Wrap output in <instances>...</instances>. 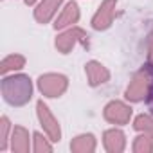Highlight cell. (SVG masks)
I'll list each match as a JSON object with an SVG mask.
<instances>
[{"mask_svg":"<svg viewBox=\"0 0 153 153\" xmlns=\"http://www.w3.org/2000/svg\"><path fill=\"white\" fill-rule=\"evenodd\" d=\"M68 87V79L63 74H43L38 79V88L47 97H59Z\"/></svg>","mask_w":153,"mask_h":153,"instance_id":"obj_4","label":"cell"},{"mask_svg":"<svg viewBox=\"0 0 153 153\" xmlns=\"http://www.w3.org/2000/svg\"><path fill=\"white\" fill-rule=\"evenodd\" d=\"M11 149L16 153H27L29 151V131L24 126H15L11 135Z\"/></svg>","mask_w":153,"mask_h":153,"instance_id":"obj_12","label":"cell"},{"mask_svg":"<svg viewBox=\"0 0 153 153\" xmlns=\"http://www.w3.org/2000/svg\"><path fill=\"white\" fill-rule=\"evenodd\" d=\"M115 6H117V0H103V4L99 6L97 13L92 18V27L97 31L108 29L115 16Z\"/></svg>","mask_w":153,"mask_h":153,"instance_id":"obj_6","label":"cell"},{"mask_svg":"<svg viewBox=\"0 0 153 153\" xmlns=\"http://www.w3.org/2000/svg\"><path fill=\"white\" fill-rule=\"evenodd\" d=\"M85 72H87V78H88V83L92 87H97V85H103L110 79V72L106 70V67H103L99 61H88L85 65Z\"/></svg>","mask_w":153,"mask_h":153,"instance_id":"obj_8","label":"cell"},{"mask_svg":"<svg viewBox=\"0 0 153 153\" xmlns=\"http://www.w3.org/2000/svg\"><path fill=\"white\" fill-rule=\"evenodd\" d=\"M78 20H79L78 4H76V2H68V4L65 6V9L61 11V15L58 16V20H56V24H54V29H63V27L74 25Z\"/></svg>","mask_w":153,"mask_h":153,"instance_id":"obj_11","label":"cell"},{"mask_svg":"<svg viewBox=\"0 0 153 153\" xmlns=\"http://www.w3.org/2000/svg\"><path fill=\"white\" fill-rule=\"evenodd\" d=\"M34 2H36V0H25V4H27V6H33Z\"/></svg>","mask_w":153,"mask_h":153,"instance_id":"obj_20","label":"cell"},{"mask_svg":"<svg viewBox=\"0 0 153 153\" xmlns=\"http://www.w3.org/2000/svg\"><path fill=\"white\" fill-rule=\"evenodd\" d=\"M149 87H151V76L148 70H139L135 76H133V79L130 81L128 88H126V99L128 101H142L148 92H149Z\"/></svg>","mask_w":153,"mask_h":153,"instance_id":"obj_3","label":"cell"},{"mask_svg":"<svg viewBox=\"0 0 153 153\" xmlns=\"http://www.w3.org/2000/svg\"><path fill=\"white\" fill-rule=\"evenodd\" d=\"M25 65V58L20 56V54H11V56H6L0 63V72L2 74H7L11 70H20L22 67Z\"/></svg>","mask_w":153,"mask_h":153,"instance_id":"obj_14","label":"cell"},{"mask_svg":"<svg viewBox=\"0 0 153 153\" xmlns=\"http://www.w3.org/2000/svg\"><path fill=\"white\" fill-rule=\"evenodd\" d=\"M9 130H11V124H9V119L4 115L0 119V149L6 151L7 149V140H9Z\"/></svg>","mask_w":153,"mask_h":153,"instance_id":"obj_17","label":"cell"},{"mask_svg":"<svg viewBox=\"0 0 153 153\" xmlns=\"http://www.w3.org/2000/svg\"><path fill=\"white\" fill-rule=\"evenodd\" d=\"M105 119L112 124H126L131 117V108L121 101H110L105 106Z\"/></svg>","mask_w":153,"mask_h":153,"instance_id":"obj_7","label":"cell"},{"mask_svg":"<svg viewBox=\"0 0 153 153\" xmlns=\"http://www.w3.org/2000/svg\"><path fill=\"white\" fill-rule=\"evenodd\" d=\"M2 96L6 103L13 106H24L33 97V83L29 76L16 74V76H6L2 79Z\"/></svg>","mask_w":153,"mask_h":153,"instance_id":"obj_1","label":"cell"},{"mask_svg":"<svg viewBox=\"0 0 153 153\" xmlns=\"http://www.w3.org/2000/svg\"><path fill=\"white\" fill-rule=\"evenodd\" d=\"M78 43L81 45H88V36L83 29L79 27H70L67 31H63L58 38H56V49L61 52V54H68Z\"/></svg>","mask_w":153,"mask_h":153,"instance_id":"obj_2","label":"cell"},{"mask_svg":"<svg viewBox=\"0 0 153 153\" xmlns=\"http://www.w3.org/2000/svg\"><path fill=\"white\" fill-rule=\"evenodd\" d=\"M133 128L137 131H142V133H148L149 137H153V117L149 115H139L133 123Z\"/></svg>","mask_w":153,"mask_h":153,"instance_id":"obj_16","label":"cell"},{"mask_svg":"<svg viewBox=\"0 0 153 153\" xmlns=\"http://www.w3.org/2000/svg\"><path fill=\"white\" fill-rule=\"evenodd\" d=\"M148 58H149V61H153V34H151V38H149V47H148Z\"/></svg>","mask_w":153,"mask_h":153,"instance_id":"obj_19","label":"cell"},{"mask_svg":"<svg viewBox=\"0 0 153 153\" xmlns=\"http://www.w3.org/2000/svg\"><path fill=\"white\" fill-rule=\"evenodd\" d=\"M63 0H42L38 4V7L34 9V18L40 24H47L58 11V7L61 6Z\"/></svg>","mask_w":153,"mask_h":153,"instance_id":"obj_10","label":"cell"},{"mask_svg":"<svg viewBox=\"0 0 153 153\" xmlns=\"http://www.w3.org/2000/svg\"><path fill=\"white\" fill-rule=\"evenodd\" d=\"M133 151L135 153H151L153 151V137H149L148 133L139 135L133 142Z\"/></svg>","mask_w":153,"mask_h":153,"instance_id":"obj_15","label":"cell"},{"mask_svg":"<svg viewBox=\"0 0 153 153\" xmlns=\"http://www.w3.org/2000/svg\"><path fill=\"white\" fill-rule=\"evenodd\" d=\"M36 114H38L40 124L43 126V130H45V133L49 135V139H51V140H59V139H61L59 124H58L56 117L51 114L49 106H47L43 101H38V105H36Z\"/></svg>","mask_w":153,"mask_h":153,"instance_id":"obj_5","label":"cell"},{"mask_svg":"<svg viewBox=\"0 0 153 153\" xmlns=\"http://www.w3.org/2000/svg\"><path fill=\"white\" fill-rule=\"evenodd\" d=\"M103 142H105V148L106 151L110 153H121L126 146V139H124V133L121 130H108L105 131L103 135Z\"/></svg>","mask_w":153,"mask_h":153,"instance_id":"obj_9","label":"cell"},{"mask_svg":"<svg viewBox=\"0 0 153 153\" xmlns=\"http://www.w3.org/2000/svg\"><path fill=\"white\" fill-rule=\"evenodd\" d=\"M70 149L74 153H90L96 149V139L92 133H83L78 135L72 142H70Z\"/></svg>","mask_w":153,"mask_h":153,"instance_id":"obj_13","label":"cell"},{"mask_svg":"<svg viewBox=\"0 0 153 153\" xmlns=\"http://www.w3.org/2000/svg\"><path fill=\"white\" fill-rule=\"evenodd\" d=\"M33 140H34L33 149H34L36 153H49V151H52V146L47 142V139H43L42 133H34V135H33Z\"/></svg>","mask_w":153,"mask_h":153,"instance_id":"obj_18","label":"cell"}]
</instances>
